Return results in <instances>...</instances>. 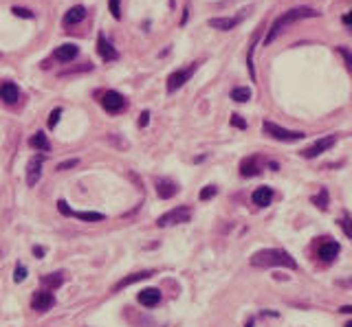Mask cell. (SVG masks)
Segmentation results:
<instances>
[{
  "label": "cell",
  "mask_w": 352,
  "mask_h": 327,
  "mask_svg": "<svg viewBox=\"0 0 352 327\" xmlns=\"http://www.w3.org/2000/svg\"><path fill=\"white\" fill-rule=\"evenodd\" d=\"M231 125H234V128H240V130H247V121H244L240 115H231Z\"/></svg>",
  "instance_id": "cell-34"
},
{
  "label": "cell",
  "mask_w": 352,
  "mask_h": 327,
  "mask_svg": "<svg viewBox=\"0 0 352 327\" xmlns=\"http://www.w3.org/2000/svg\"><path fill=\"white\" fill-rule=\"evenodd\" d=\"M33 255H36L38 259H42L44 257V248H42V246H36V248H33Z\"/></svg>",
  "instance_id": "cell-37"
},
{
  "label": "cell",
  "mask_w": 352,
  "mask_h": 327,
  "mask_svg": "<svg viewBox=\"0 0 352 327\" xmlns=\"http://www.w3.org/2000/svg\"><path fill=\"white\" fill-rule=\"evenodd\" d=\"M341 22H343V24H348V26H352V11H350V13H346V16L341 18Z\"/></svg>",
  "instance_id": "cell-38"
},
{
  "label": "cell",
  "mask_w": 352,
  "mask_h": 327,
  "mask_svg": "<svg viewBox=\"0 0 352 327\" xmlns=\"http://www.w3.org/2000/svg\"><path fill=\"white\" fill-rule=\"evenodd\" d=\"M216 193H218V187H216V185H207V187H203V189H201L198 198H201L203 202H205V200H211V198H214Z\"/></svg>",
  "instance_id": "cell-26"
},
{
  "label": "cell",
  "mask_w": 352,
  "mask_h": 327,
  "mask_svg": "<svg viewBox=\"0 0 352 327\" xmlns=\"http://www.w3.org/2000/svg\"><path fill=\"white\" fill-rule=\"evenodd\" d=\"M84 18H86V7H84V5H75V7H71V9L64 13V20H62V22H64L66 26H73V24L82 22Z\"/></svg>",
  "instance_id": "cell-20"
},
{
  "label": "cell",
  "mask_w": 352,
  "mask_h": 327,
  "mask_svg": "<svg viewBox=\"0 0 352 327\" xmlns=\"http://www.w3.org/2000/svg\"><path fill=\"white\" fill-rule=\"evenodd\" d=\"M53 305H55V297H53L51 290H36L31 297V308L38 312V314H44L49 312Z\"/></svg>",
  "instance_id": "cell-7"
},
{
  "label": "cell",
  "mask_w": 352,
  "mask_h": 327,
  "mask_svg": "<svg viewBox=\"0 0 352 327\" xmlns=\"http://www.w3.org/2000/svg\"><path fill=\"white\" fill-rule=\"evenodd\" d=\"M137 301L143 305V308H156L161 303V290L158 288H145L137 295Z\"/></svg>",
  "instance_id": "cell-13"
},
{
  "label": "cell",
  "mask_w": 352,
  "mask_h": 327,
  "mask_svg": "<svg viewBox=\"0 0 352 327\" xmlns=\"http://www.w3.org/2000/svg\"><path fill=\"white\" fill-rule=\"evenodd\" d=\"M339 250H341V246L337 244V242H322L319 244V248H317V255H319L324 262H333V259L339 255Z\"/></svg>",
  "instance_id": "cell-19"
},
{
  "label": "cell",
  "mask_w": 352,
  "mask_h": 327,
  "mask_svg": "<svg viewBox=\"0 0 352 327\" xmlns=\"http://www.w3.org/2000/svg\"><path fill=\"white\" fill-rule=\"evenodd\" d=\"M273 196H275V191L264 185V187H258V189L251 193V200H253V204H258V206H269L273 202Z\"/></svg>",
  "instance_id": "cell-16"
},
{
  "label": "cell",
  "mask_w": 352,
  "mask_h": 327,
  "mask_svg": "<svg viewBox=\"0 0 352 327\" xmlns=\"http://www.w3.org/2000/svg\"><path fill=\"white\" fill-rule=\"evenodd\" d=\"M262 132L267 136L271 138H275V141H284V143H293V141H302L304 136V132L300 130H286V128H282V125H277L273 121H264L262 123Z\"/></svg>",
  "instance_id": "cell-3"
},
{
  "label": "cell",
  "mask_w": 352,
  "mask_h": 327,
  "mask_svg": "<svg viewBox=\"0 0 352 327\" xmlns=\"http://www.w3.org/2000/svg\"><path fill=\"white\" fill-rule=\"evenodd\" d=\"M242 16H236V18H209V26L211 29H218V31H231L240 24Z\"/></svg>",
  "instance_id": "cell-18"
},
{
  "label": "cell",
  "mask_w": 352,
  "mask_h": 327,
  "mask_svg": "<svg viewBox=\"0 0 352 327\" xmlns=\"http://www.w3.org/2000/svg\"><path fill=\"white\" fill-rule=\"evenodd\" d=\"M97 53H99V57H102L104 62H112V59L119 57L117 49L112 46L110 40L106 38V33H99V35H97Z\"/></svg>",
  "instance_id": "cell-11"
},
{
  "label": "cell",
  "mask_w": 352,
  "mask_h": 327,
  "mask_svg": "<svg viewBox=\"0 0 352 327\" xmlns=\"http://www.w3.org/2000/svg\"><path fill=\"white\" fill-rule=\"evenodd\" d=\"M343 327H352V321H350V323H346V325H343Z\"/></svg>",
  "instance_id": "cell-40"
},
{
  "label": "cell",
  "mask_w": 352,
  "mask_h": 327,
  "mask_svg": "<svg viewBox=\"0 0 352 327\" xmlns=\"http://www.w3.org/2000/svg\"><path fill=\"white\" fill-rule=\"evenodd\" d=\"M341 229H343V233H346L348 237H352V215L348 211H343V215H341Z\"/></svg>",
  "instance_id": "cell-27"
},
{
  "label": "cell",
  "mask_w": 352,
  "mask_h": 327,
  "mask_svg": "<svg viewBox=\"0 0 352 327\" xmlns=\"http://www.w3.org/2000/svg\"><path fill=\"white\" fill-rule=\"evenodd\" d=\"M40 283L44 285L46 290H57V288H62L64 285V272H51V275H44V277H40Z\"/></svg>",
  "instance_id": "cell-21"
},
{
  "label": "cell",
  "mask_w": 352,
  "mask_h": 327,
  "mask_svg": "<svg viewBox=\"0 0 352 327\" xmlns=\"http://www.w3.org/2000/svg\"><path fill=\"white\" fill-rule=\"evenodd\" d=\"M313 204H315V206H319L322 211H326V209H328L330 198H328V189H326V187H322L319 193H317V196L313 198Z\"/></svg>",
  "instance_id": "cell-25"
},
{
  "label": "cell",
  "mask_w": 352,
  "mask_h": 327,
  "mask_svg": "<svg viewBox=\"0 0 352 327\" xmlns=\"http://www.w3.org/2000/svg\"><path fill=\"white\" fill-rule=\"evenodd\" d=\"M79 165V158H71V161H64L57 165V171H64V169H71V167H77Z\"/></svg>",
  "instance_id": "cell-35"
},
{
  "label": "cell",
  "mask_w": 352,
  "mask_h": 327,
  "mask_svg": "<svg viewBox=\"0 0 352 327\" xmlns=\"http://www.w3.org/2000/svg\"><path fill=\"white\" fill-rule=\"evenodd\" d=\"M99 103H102V108L108 112V115H117V112H121L125 108V97L117 90H106L102 95V99H99Z\"/></svg>",
  "instance_id": "cell-6"
},
{
  "label": "cell",
  "mask_w": 352,
  "mask_h": 327,
  "mask_svg": "<svg viewBox=\"0 0 352 327\" xmlns=\"http://www.w3.org/2000/svg\"><path fill=\"white\" fill-rule=\"evenodd\" d=\"M337 143V136L335 134H330V136H324V138H319V141H315L310 148H306V150H302L300 154L304 156V158H317L319 154H324V152H328L333 145Z\"/></svg>",
  "instance_id": "cell-8"
},
{
  "label": "cell",
  "mask_w": 352,
  "mask_h": 327,
  "mask_svg": "<svg viewBox=\"0 0 352 327\" xmlns=\"http://www.w3.org/2000/svg\"><path fill=\"white\" fill-rule=\"evenodd\" d=\"M337 51H339V55H341L343 59H346V66H348V70L352 72V53H350L348 49H343V46H339V49H337Z\"/></svg>",
  "instance_id": "cell-32"
},
{
  "label": "cell",
  "mask_w": 352,
  "mask_h": 327,
  "mask_svg": "<svg viewBox=\"0 0 352 327\" xmlns=\"http://www.w3.org/2000/svg\"><path fill=\"white\" fill-rule=\"evenodd\" d=\"M0 99L5 103H16L20 99V88L13 82H0Z\"/></svg>",
  "instance_id": "cell-17"
},
{
  "label": "cell",
  "mask_w": 352,
  "mask_h": 327,
  "mask_svg": "<svg viewBox=\"0 0 352 327\" xmlns=\"http://www.w3.org/2000/svg\"><path fill=\"white\" fill-rule=\"evenodd\" d=\"M71 217H77L82 222H102V220H106L104 213H97V211H79V213H73Z\"/></svg>",
  "instance_id": "cell-23"
},
{
  "label": "cell",
  "mask_w": 352,
  "mask_h": 327,
  "mask_svg": "<svg viewBox=\"0 0 352 327\" xmlns=\"http://www.w3.org/2000/svg\"><path fill=\"white\" fill-rule=\"evenodd\" d=\"M341 314H352V305H343V308H339Z\"/></svg>",
  "instance_id": "cell-39"
},
{
  "label": "cell",
  "mask_w": 352,
  "mask_h": 327,
  "mask_svg": "<svg viewBox=\"0 0 352 327\" xmlns=\"http://www.w3.org/2000/svg\"><path fill=\"white\" fill-rule=\"evenodd\" d=\"M260 171H262V161L258 156H249V158H244V161L240 163V173L244 178H253Z\"/></svg>",
  "instance_id": "cell-14"
},
{
  "label": "cell",
  "mask_w": 352,
  "mask_h": 327,
  "mask_svg": "<svg viewBox=\"0 0 352 327\" xmlns=\"http://www.w3.org/2000/svg\"><path fill=\"white\" fill-rule=\"evenodd\" d=\"M108 9H110V13H112V18H121V0H110L108 3Z\"/></svg>",
  "instance_id": "cell-28"
},
{
  "label": "cell",
  "mask_w": 352,
  "mask_h": 327,
  "mask_svg": "<svg viewBox=\"0 0 352 327\" xmlns=\"http://www.w3.org/2000/svg\"><path fill=\"white\" fill-rule=\"evenodd\" d=\"M59 117H62V110H59V108H53L51 117H49V128H55V125L59 123Z\"/></svg>",
  "instance_id": "cell-33"
},
{
  "label": "cell",
  "mask_w": 352,
  "mask_h": 327,
  "mask_svg": "<svg viewBox=\"0 0 352 327\" xmlns=\"http://www.w3.org/2000/svg\"><path fill=\"white\" fill-rule=\"evenodd\" d=\"M42 165H44V154H36L33 158H29L26 163V185L36 187L40 176H42Z\"/></svg>",
  "instance_id": "cell-9"
},
{
  "label": "cell",
  "mask_w": 352,
  "mask_h": 327,
  "mask_svg": "<svg viewBox=\"0 0 352 327\" xmlns=\"http://www.w3.org/2000/svg\"><path fill=\"white\" fill-rule=\"evenodd\" d=\"M154 189H156V196L161 200H170L178 193V185L170 178H154Z\"/></svg>",
  "instance_id": "cell-10"
},
{
  "label": "cell",
  "mask_w": 352,
  "mask_h": 327,
  "mask_svg": "<svg viewBox=\"0 0 352 327\" xmlns=\"http://www.w3.org/2000/svg\"><path fill=\"white\" fill-rule=\"evenodd\" d=\"M11 13L13 16H18V18H36V13H33L31 9H24V7H13Z\"/></svg>",
  "instance_id": "cell-29"
},
{
  "label": "cell",
  "mask_w": 352,
  "mask_h": 327,
  "mask_svg": "<svg viewBox=\"0 0 352 327\" xmlns=\"http://www.w3.org/2000/svg\"><path fill=\"white\" fill-rule=\"evenodd\" d=\"M231 99L238 103H244L251 99V88H247V86H238V88L231 90Z\"/></svg>",
  "instance_id": "cell-24"
},
{
  "label": "cell",
  "mask_w": 352,
  "mask_h": 327,
  "mask_svg": "<svg viewBox=\"0 0 352 327\" xmlns=\"http://www.w3.org/2000/svg\"><path fill=\"white\" fill-rule=\"evenodd\" d=\"M304 18H319V11L313 9V7H293V9L284 11L282 16H277L273 20V24H271V29L267 33V38H264V46H269L273 40L280 35V33L286 29L289 24L297 22V20H304Z\"/></svg>",
  "instance_id": "cell-2"
},
{
  "label": "cell",
  "mask_w": 352,
  "mask_h": 327,
  "mask_svg": "<svg viewBox=\"0 0 352 327\" xmlns=\"http://www.w3.org/2000/svg\"><path fill=\"white\" fill-rule=\"evenodd\" d=\"M79 55V46L77 44H73V42H66L62 46H57L55 51H53V57L57 59V62H62V64H69L73 62Z\"/></svg>",
  "instance_id": "cell-12"
},
{
  "label": "cell",
  "mask_w": 352,
  "mask_h": 327,
  "mask_svg": "<svg viewBox=\"0 0 352 327\" xmlns=\"http://www.w3.org/2000/svg\"><path fill=\"white\" fill-rule=\"evenodd\" d=\"M57 211L62 213V215H66V217L73 215V211H71V206H69V202H66V200H57Z\"/></svg>",
  "instance_id": "cell-31"
},
{
  "label": "cell",
  "mask_w": 352,
  "mask_h": 327,
  "mask_svg": "<svg viewBox=\"0 0 352 327\" xmlns=\"http://www.w3.org/2000/svg\"><path fill=\"white\" fill-rule=\"evenodd\" d=\"M150 123V110H143L141 117H139V128H148Z\"/></svg>",
  "instance_id": "cell-36"
},
{
  "label": "cell",
  "mask_w": 352,
  "mask_h": 327,
  "mask_svg": "<svg viewBox=\"0 0 352 327\" xmlns=\"http://www.w3.org/2000/svg\"><path fill=\"white\" fill-rule=\"evenodd\" d=\"M29 145L31 148H36L40 152H49L51 150V143H49V138H46L44 132H36L31 138H29Z\"/></svg>",
  "instance_id": "cell-22"
},
{
  "label": "cell",
  "mask_w": 352,
  "mask_h": 327,
  "mask_svg": "<svg viewBox=\"0 0 352 327\" xmlns=\"http://www.w3.org/2000/svg\"><path fill=\"white\" fill-rule=\"evenodd\" d=\"M196 68H198V64L194 62V64H189L187 68H178L174 72H170V77H168V92H176L178 88H183V86L191 79V75L196 72Z\"/></svg>",
  "instance_id": "cell-5"
},
{
  "label": "cell",
  "mask_w": 352,
  "mask_h": 327,
  "mask_svg": "<svg viewBox=\"0 0 352 327\" xmlns=\"http://www.w3.org/2000/svg\"><path fill=\"white\" fill-rule=\"evenodd\" d=\"M189 217H191L189 206H174V209H170L168 213H163V215L156 220V226L158 229H165V226L185 224V222H189Z\"/></svg>",
  "instance_id": "cell-4"
},
{
  "label": "cell",
  "mask_w": 352,
  "mask_h": 327,
  "mask_svg": "<svg viewBox=\"0 0 352 327\" xmlns=\"http://www.w3.org/2000/svg\"><path fill=\"white\" fill-rule=\"evenodd\" d=\"M251 266L255 268H289L297 270V262L293 255L282 248H262L251 255Z\"/></svg>",
  "instance_id": "cell-1"
},
{
  "label": "cell",
  "mask_w": 352,
  "mask_h": 327,
  "mask_svg": "<svg viewBox=\"0 0 352 327\" xmlns=\"http://www.w3.org/2000/svg\"><path fill=\"white\" fill-rule=\"evenodd\" d=\"M152 275H154L152 270H141V272H135V275H128V277H123L119 283L112 285V292H119V290L128 288V285H132V283H139V281H143V279H150Z\"/></svg>",
  "instance_id": "cell-15"
},
{
  "label": "cell",
  "mask_w": 352,
  "mask_h": 327,
  "mask_svg": "<svg viewBox=\"0 0 352 327\" xmlns=\"http://www.w3.org/2000/svg\"><path fill=\"white\" fill-rule=\"evenodd\" d=\"M13 279H16V283H22L24 279H26V268L22 264H18L16 266V272H13Z\"/></svg>",
  "instance_id": "cell-30"
}]
</instances>
